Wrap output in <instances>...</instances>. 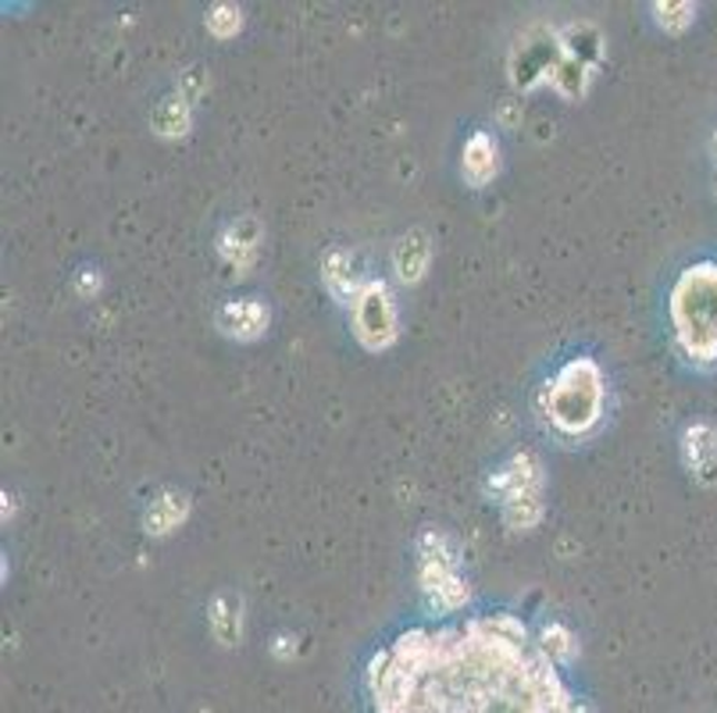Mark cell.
Returning a JSON list of instances; mask_svg holds the SVG:
<instances>
[{
    "label": "cell",
    "instance_id": "6da1fadb",
    "mask_svg": "<svg viewBox=\"0 0 717 713\" xmlns=\"http://www.w3.org/2000/svg\"><path fill=\"white\" fill-rule=\"evenodd\" d=\"M371 713H578L557 664L510 614L411 627L375 653Z\"/></svg>",
    "mask_w": 717,
    "mask_h": 713
},
{
    "label": "cell",
    "instance_id": "7a4b0ae2",
    "mask_svg": "<svg viewBox=\"0 0 717 713\" xmlns=\"http://www.w3.org/2000/svg\"><path fill=\"white\" fill-rule=\"evenodd\" d=\"M671 318L678 343L693 361H717V264H693L681 271L671 293Z\"/></svg>",
    "mask_w": 717,
    "mask_h": 713
},
{
    "label": "cell",
    "instance_id": "5b68a950",
    "mask_svg": "<svg viewBox=\"0 0 717 713\" xmlns=\"http://www.w3.org/2000/svg\"><path fill=\"white\" fill-rule=\"evenodd\" d=\"M492 172H497V147L489 143V135H471L465 150V175L471 182H486Z\"/></svg>",
    "mask_w": 717,
    "mask_h": 713
},
{
    "label": "cell",
    "instance_id": "3957f363",
    "mask_svg": "<svg viewBox=\"0 0 717 713\" xmlns=\"http://www.w3.org/2000/svg\"><path fill=\"white\" fill-rule=\"evenodd\" d=\"M600 403H604L600 368L586 361V356H578V361L560 368V375L554 379L550 396H546V411H550V421L560 432L582 435L600 418Z\"/></svg>",
    "mask_w": 717,
    "mask_h": 713
},
{
    "label": "cell",
    "instance_id": "277c9868",
    "mask_svg": "<svg viewBox=\"0 0 717 713\" xmlns=\"http://www.w3.org/2000/svg\"><path fill=\"white\" fill-rule=\"evenodd\" d=\"M353 321H357V335H361V343L379 350L386 347L392 332H397V318H392V303H389V293L386 285H365V293L353 300Z\"/></svg>",
    "mask_w": 717,
    "mask_h": 713
},
{
    "label": "cell",
    "instance_id": "8992f818",
    "mask_svg": "<svg viewBox=\"0 0 717 713\" xmlns=\"http://www.w3.org/2000/svg\"><path fill=\"white\" fill-rule=\"evenodd\" d=\"M425 261H429V243H425V235H411V240H404L397 247V271L400 279H418L425 271Z\"/></svg>",
    "mask_w": 717,
    "mask_h": 713
}]
</instances>
